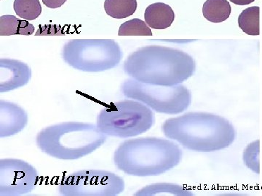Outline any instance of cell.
<instances>
[{
	"instance_id": "1",
	"label": "cell",
	"mask_w": 262,
	"mask_h": 196,
	"mask_svg": "<svg viewBox=\"0 0 262 196\" xmlns=\"http://www.w3.org/2000/svg\"><path fill=\"white\" fill-rule=\"evenodd\" d=\"M162 131L167 138L196 152L227 149L233 144L237 136L231 122L211 113H187L169 118L162 125Z\"/></svg>"
},
{
	"instance_id": "2",
	"label": "cell",
	"mask_w": 262,
	"mask_h": 196,
	"mask_svg": "<svg viewBox=\"0 0 262 196\" xmlns=\"http://www.w3.org/2000/svg\"><path fill=\"white\" fill-rule=\"evenodd\" d=\"M182 151L175 142L160 137H148L125 140L114 153L118 170L136 177L163 175L178 166Z\"/></svg>"
},
{
	"instance_id": "3",
	"label": "cell",
	"mask_w": 262,
	"mask_h": 196,
	"mask_svg": "<svg viewBox=\"0 0 262 196\" xmlns=\"http://www.w3.org/2000/svg\"><path fill=\"white\" fill-rule=\"evenodd\" d=\"M107 140L96 124L68 121L45 127L37 134L36 143L52 158L73 161L92 154Z\"/></svg>"
},
{
	"instance_id": "4",
	"label": "cell",
	"mask_w": 262,
	"mask_h": 196,
	"mask_svg": "<svg viewBox=\"0 0 262 196\" xmlns=\"http://www.w3.org/2000/svg\"><path fill=\"white\" fill-rule=\"evenodd\" d=\"M194 65L185 53L160 47L141 50L130 57L125 70L138 82L153 85H178L192 75Z\"/></svg>"
},
{
	"instance_id": "5",
	"label": "cell",
	"mask_w": 262,
	"mask_h": 196,
	"mask_svg": "<svg viewBox=\"0 0 262 196\" xmlns=\"http://www.w3.org/2000/svg\"><path fill=\"white\" fill-rule=\"evenodd\" d=\"M155 123L152 109L136 100L110 103L98 115L96 125L110 137L128 138L147 132Z\"/></svg>"
},
{
	"instance_id": "6",
	"label": "cell",
	"mask_w": 262,
	"mask_h": 196,
	"mask_svg": "<svg viewBox=\"0 0 262 196\" xmlns=\"http://www.w3.org/2000/svg\"><path fill=\"white\" fill-rule=\"evenodd\" d=\"M122 92L125 97L140 101L155 112L165 114L183 113L192 103L190 91L180 84L165 87L129 80L122 84Z\"/></svg>"
},
{
	"instance_id": "7",
	"label": "cell",
	"mask_w": 262,
	"mask_h": 196,
	"mask_svg": "<svg viewBox=\"0 0 262 196\" xmlns=\"http://www.w3.org/2000/svg\"><path fill=\"white\" fill-rule=\"evenodd\" d=\"M120 50L108 40H75L67 44L64 58L69 64L83 71L110 69L120 60Z\"/></svg>"
},
{
	"instance_id": "8",
	"label": "cell",
	"mask_w": 262,
	"mask_h": 196,
	"mask_svg": "<svg viewBox=\"0 0 262 196\" xmlns=\"http://www.w3.org/2000/svg\"><path fill=\"white\" fill-rule=\"evenodd\" d=\"M125 183L116 174L103 170H82L65 177L58 187L62 196H116Z\"/></svg>"
},
{
	"instance_id": "9",
	"label": "cell",
	"mask_w": 262,
	"mask_h": 196,
	"mask_svg": "<svg viewBox=\"0 0 262 196\" xmlns=\"http://www.w3.org/2000/svg\"><path fill=\"white\" fill-rule=\"evenodd\" d=\"M39 181L32 165L17 159L0 160V196H21L32 192Z\"/></svg>"
},
{
	"instance_id": "10",
	"label": "cell",
	"mask_w": 262,
	"mask_h": 196,
	"mask_svg": "<svg viewBox=\"0 0 262 196\" xmlns=\"http://www.w3.org/2000/svg\"><path fill=\"white\" fill-rule=\"evenodd\" d=\"M31 70L22 62L11 59L0 61V92H10L24 87L29 82Z\"/></svg>"
},
{
	"instance_id": "11",
	"label": "cell",
	"mask_w": 262,
	"mask_h": 196,
	"mask_svg": "<svg viewBox=\"0 0 262 196\" xmlns=\"http://www.w3.org/2000/svg\"><path fill=\"white\" fill-rule=\"evenodd\" d=\"M28 115L16 103L0 100V137L20 133L28 123Z\"/></svg>"
},
{
	"instance_id": "12",
	"label": "cell",
	"mask_w": 262,
	"mask_h": 196,
	"mask_svg": "<svg viewBox=\"0 0 262 196\" xmlns=\"http://www.w3.org/2000/svg\"><path fill=\"white\" fill-rule=\"evenodd\" d=\"M176 15L170 5L163 3H155L146 8L144 13L145 22L154 29H165L175 20Z\"/></svg>"
},
{
	"instance_id": "13",
	"label": "cell",
	"mask_w": 262,
	"mask_h": 196,
	"mask_svg": "<svg viewBox=\"0 0 262 196\" xmlns=\"http://www.w3.org/2000/svg\"><path fill=\"white\" fill-rule=\"evenodd\" d=\"M34 29L27 20H20L14 15H6L0 17V35H32Z\"/></svg>"
},
{
	"instance_id": "14",
	"label": "cell",
	"mask_w": 262,
	"mask_h": 196,
	"mask_svg": "<svg viewBox=\"0 0 262 196\" xmlns=\"http://www.w3.org/2000/svg\"><path fill=\"white\" fill-rule=\"evenodd\" d=\"M232 8L227 0H206L203 6V14L208 21L220 23L230 16Z\"/></svg>"
},
{
	"instance_id": "15",
	"label": "cell",
	"mask_w": 262,
	"mask_h": 196,
	"mask_svg": "<svg viewBox=\"0 0 262 196\" xmlns=\"http://www.w3.org/2000/svg\"><path fill=\"white\" fill-rule=\"evenodd\" d=\"M136 196H156L171 195L176 196H191L190 190L173 183H155L143 187L134 194Z\"/></svg>"
},
{
	"instance_id": "16",
	"label": "cell",
	"mask_w": 262,
	"mask_h": 196,
	"mask_svg": "<svg viewBox=\"0 0 262 196\" xmlns=\"http://www.w3.org/2000/svg\"><path fill=\"white\" fill-rule=\"evenodd\" d=\"M104 9L106 14L115 19L128 18L137 9L136 0H105Z\"/></svg>"
},
{
	"instance_id": "17",
	"label": "cell",
	"mask_w": 262,
	"mask_h": 196,
	"mask_svg": "<svg viewBox=\"0 0 262 196\" xmlns=\"http://www.w3.org/2000/svg\"><path fill=\"white\" fill-rule=\"evenodd\" d=\"M239 28L248 35L258 36L260 34V8L250 7L243 10L238 18Z\"/></svg>"
},
{
	"instance_id": "18",
	"label": "cell",
	"mask_w": 262,
	"mask_h": 196,
	"mask_svg": "<svg viewBox=\"0 0 262 196\" xmlns=\"http://www.w3.org/2000/svg\"><path fill=\"white\" fill-rule=\"evenodd\" d=\"M13 8L20 18L26 20H34L42 11L39 0H15Z\"/></svg>"
},
{
	"instance_id": "19",
	"label": "cell",
	"mask_w": 262,
	"mask_h": 196,
	"mask_svg": "<svg viewBox=\"0 0 262 196\" xmlns=\"http://www.w3.org/2000/svg\"><path fill=\"white\" fill-rule=\"evenodd\" d=\"M119 36H151L152 32L146 22L134 18L122 23L119 29Z\"/></svg>"
},
{
	"instance_id": "20",
	"label": "cell",
	"mask_w": 262,
	"mask_h": 196,
	"mask_svg": "<svg viewBox=\"0 0 262 196\" xmlns=\"http://www.w3.org/2000/svg\"><path fill=\"white\" fill-rule=\"evenodd\" d=\"M260 141L251 142L244 150L243 159L250 170L256 174L260 173L259 163Z\"/></svg>"
},
{
	"instance_id": "21",
	"label": "cell",
	"mask_w": 262,
	"mask_h": 196,
	"mask_svg": "<svg viewBox=\"0 0 262 196\" xmlns=\"http://www.w3.org/2000/svg\"><path fill=\"white\" fill-rule=\"evenodd\" d=\"M63 27L58 25L40 26L36 32V36H63L66 32Z\"/></svg>"
},
{
	"instance_id": "22",
	"label": "cell",
	"mask_w": 262,
	"mask_h": 196,
	"mask_svg": "<svg viewBox=\"0 0 262 196\" xmlns=\"http://www.w3.org/2000/svg\"><path fill=\"white\" fill-rule=\"evenodd\" d=\"M42 2L48 8L55 9V8H61L67 0H42Z\"/></svg>"
},
{
	"instance_id": "23",
	"label": "cell",
	"mask_w": 262,
	"mask_h": 196,
	"mask_svg": "<svg viewBox=\"0 0 262 196\" xmlns=\"http://www.w3.org/2000/svg\"><path fill=\"white\" fill-rule=\"evenodd\" d=\"M234 4L238 5H247L253 3L255 0H230Z\"/></svg>"
}]
</instances>
